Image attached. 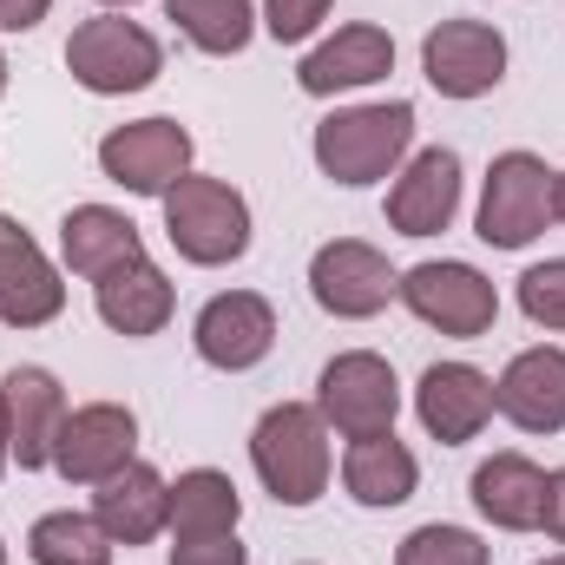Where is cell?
<instances>
[{
    "label": "cell",
    "instance_id": "cell-4",
    "mask_svg": "<svg viewBox=\"0 0 565 565\" xmlns=\"http://www.w3.org/2000/svg\"><path fill=\"white\" fill-rule=\"evenodd\" d=\"M66 66H73V79H79L86 93L119 99V93H145V86L164 73V46L145 33L139 20L99 13V20H79V26H73Z\"/></svg>",
    "mask_w": 565,
    "mask_h": 565
},
{
    "label": "cell",
    "instance_id": "cell-16",
    "mask_svg": "<svg viewBox=\"0 0 565 565\" xmlns=\"http://www.w3.org/2000/svg\"><path fill=\"white\" fill-rule=\"evenodd\" d=\"M93 520H99V533L113 546H151L171 526V487H164V473L145 467V460H126L113 480H99Z\"/></svg>",
    "mask_w": 565,
    "mask_h": 565
},
{
    "label": "cell",
    "instance_id": "cell-31",
    "mask_svg": "<svg viewBox=\"0 0 565 565\" xmlns=\"http://www.w3.org/2000/svg\"><path fill=\"white\" fill-rule=\"evenodd\" d=\"M53 0H0V33H33Z\"/></svg>",
    "mask_w": 565,
    "mask_h": 565
},
{
    "label": "cell",
    "instance_id": "cell-18",
    "mask_svg": "<svg viewBox=\"0 0 565 565\" xmlns=\"http://www.w3.org/2000/svg\"><path fill=\"white\" fill-rule=\"evenodd\" d=\"M493 408L520 434H559L565 427V349H520L507 375L493 382Z\"/></svg>",
    "mask_w": 565,
    "mask_h": 565
},
{
    "label": "cell",
    "instance_id": "cell-11",
    "mask_svg": "<svg viewBox=\"0 0 565 565\" xmlns=\"http://www.w3.org/2000/svg\"><path fill=\"white\" fill-rule=\"evenodd\" d=\"M191 342H198V355H204L211 369L244 375V369H257V362L277 349V309H270L257 289H224V296H211V302L198 309Z\"/></svg>",
    "mask_w": 565,
    "mask_h": 565
},
{
    "label": "cell",
    "instance_id": "cell-13",
    "mask_svg": "<svg viewBox=\"0 0 565 565\" xmlns=\"http://www.w3.org/2000/svg\"><path fill=\"white\" fill-rule=\"evenodd\" d=\"M60 309H66L60 270L46 264V250L13 217H0V322L7 329H46Z\"/></svg>",
    "mask_w": 565,
    "mask_h": 565
},
{
    "label": "cell",
    "instance_id": "cell-27",
    "mask_svg": "<svg viewBox=\"0 0 565 565\" xmlns=\"http://www.w3.org/2000/svg\"><path fill=\"white\" fill-rule=\"evenodd\" d=\"M395 565H493V553L467 526H415L395 546Z\"/></svg>",
    "mask_w": 565,
    "mask_h": 565
},
{
    "label": "cell",
    "instance_id": "cell-1",
    "mask_svg": "<svg viewBox=\"0 0 565 565\" xmlns=\"http://www.w3.org/2000/svg\"><path fill=\"white\" fill-rule=\"evenodd\" d=\"M250 467L277 507H316L329 487V422L309 402H277L250 434Z\"/></svg>",
    "mask_w": 565,
    "mask_h": 565
},
{
    "label": "cell",
    "instance_id": "cell-10",
    "mask_svg": "<svg viewBox=\"0 0 565 565\" xmlns=\"http://www.w3.org/2000/svg\"><path fill=\"white\" fill-rule=\"evenodd\" d=\"M395 289H402V277H395L388 257H382L375 244H362V237H335V244H322L316 264H309V296H316L329 316H342V322L382 316Z\"/></svg>",
    "mask_w": 565,
    "mask_h": 565
},
{
    "label": "cell",
    "instance_id": "cell-34",
    "mask_svg": "<svg viewBox=\"0 0 565 565\" xmlns=\"http://www.w3.org/2000/svg\"><path fill=\"white\" fill-rule=\"evenodd\" d=\"M553 217H559V224H565V171H559V178H553Z\"/></svg>",
    "mask_w": 565,
    "mask_h": 565
},
{
    "label": "cell",
    "instance_id": "cell-6",
    "mask_svg": "<svg viewBox=\"0 0 565 565\" xmlns=\"http://www.w3.org/2000/svg\"><path fill=\"white\" fill-rule=\"evenodd\" d=\"M316 415L335 427L342 440H362V434H388L395 415H402V382L382 355L369 349H349L322 369L316 382Z\"/></svg>",
    "mask_w": 565,
    "mask_h": 565
},
{
    "label": "cell",
    "instance_id": "cell-38",
    "mask_svg": "<svg viewBox=\"0 0 565 565\" xmlns=\"http://www.w3.org/2000/svg\"><path fill=\"white\" fill-rule=\"evenodd\" d=\"M0 565H7V546H0Z\"/></svg>",
    "mask_w": 565,
    "mask_h": 565
},
{
    "label": "cell",
    "instance_id": "cell-15",
    "mask_svg": "<svg viewBox=\"0 0 565 565\" xmlns=\"http://www.w3.org/2000/svg\"><path fill=\"white\" fill-rule=\"evenodd\" d=\"M0 408H7V440H13L20 473L53 467L60 422L73 415V408H66V388H60L46 369H7V375H0Z\"/></svg>",
    "mask_w": 565,
    "mask_h": 565
},
{
    "label": "cell",
    "instance_id": "cell-19",
    "mask_svg": "<svg viewBox=\"0 0 565 565\" xmlns=\"http://www.w3.org/2000/svg\"><path fill=\"white\" fill-rule=\"evenodd\" d=\"M388 66H395V40H388L382 26H342L335 40H322L316 53H302L296 86H302L309 99H329V93L388 79Z\"/></svg>",
    "mask_w": 565,
    "mask_h": 565
},
{
    "label": "cell",
    "instance_id": "cell-29",
    "mask_svg": "<svg viewBox=\"0 0 565 565\" xmlns=\"http://www.w3.org/2000/svg\"><path fill=\"white\" fill-rule=\"evenodd\" d=\"M329 7L335 0H264V26H270V40L296 46V40H309L329 20Z\"/></svg>",
    "mask_w": 565,
    "mask_h": 565
},
{
    "label": "cell",
    "instance_id": "cell-33",
    "mask_svg": "<svg viewBox=\"0 0 565 565\" xmlns=\"http://www.w3.org/2000/svg\"><path fill=\"white\" fill-rule=\"evenodd\" d=\"M7 460H13V440H7V408H0V473H7Z\"/></svg>",
    "mask_w": 565,
    "mask_h": 565
},
{
    "label": "cell",
    "instance_id": "cell-35",
    "mask_svg": "<svg viewBox=\"0 0 565 565\" xmlns=\"http://www.w3.org/2000/svg\"><path fill=\"white\" fill-rule=\"evenodd\" d=\"M0 93H7V53H0Z\"/></svg>",
    "mask_w": 565,
    "mask_h": 565
},
{
    "label": "cell",
    "instance_id": "cell-28",
    "mask_svg": "<svg viewBox=\"0 0 565 565\" xmlns=\"http://www.w3.org/2000/svg\"><path fill=\"white\" fill-rule=\"evenodd\" d=\"M520 309L540 329H565V257H546L520 277Z\"/></svg>",
    "mask_w": 565,
    "mask_h": 565
},
{
    "label": "cell",
    "instance_id": "cell-32",
    "mask_svg": "<svg viewBox=\"0 0 565 565\" xmlns=\"http://www.w3.org/2000/svg\"><path fill=\"white\" fill-rule=\"evenodd\" d=\"M540 526H546V540H559L565 546V467L559 473H546V513H540Z\"/></svg>",
    "mask_w": 565,
    "mask_h": 565
},
{
    "label": "cell",
    "instance_id": "cell-8",
    "mask_svg": "<svg viewBox=\"0 0 565 565\" xmlns=\"http://www.w3.org/2000/svg\"><path fill=\"white\" fill-rule=\"evenodd\" d=\"M422 73L440 99H480L507 79V40L487 20H440L422 40Z\"/></svg>",
    "mask_w": 565,
    "mask_h": 565
},
{
    "label": "cell",
    "instance_id": "cell-23",
    "mask_svg": "<svg viewBox=\"0 0 565 565\" xmlns=\"http://www.w3.org/2000/svg\"><path fill=\"white\" fill-rule=\"evenodd\" d=\"M415 480H422V467H415V454L395 440V427H388V434H362V440H349V454H342V487H349V500H362V507H402V500H415Z\"/></svg>",
    "mask_w": 565,
    "mask_h": 565
},
{
    "label": "cell",
    "instance_id": "cell-36",
    "mask_svg": "<svg viewBox=\"0 0 565 565\" xmlns=\"http://www.w3.org/2000/svg\"><path fill=\"white\" fill-rule=\"evenodd\" d=\"M106 7H139V0H106Z\"/></svg>",
    "mask_w": 565,
    "mask_h": 565
},
{
    "label": "cell",
    "instance_id": "cell-37",
    "mask_svg": "<svg viewBox=\"0 0 565 565\" xmlns=\"http://www.w3.org/2000/svg\"><path fill=\"white\" fill-rule=\"evenodd\" d=\"M540 565H565V553H559V559H540Z\"/></svg>",
    "mask_w": 565,
    "mask_h": 565
},
{
    "label": "cell",
    "instance_id": "cell-17",
    "mask_svg": "<svg viewBox=\"0 0 565 565\" xmlns=\"http://www.w3.org/2000/svg\"><path fill=\"white\" fill-rule=\"evenodd\" d=\"M415 415L440 447H460L493 422V382L473 362H434L415 388Z\"/></svg>",
    "mask_w": 565,
    "mask_h": 565
},
{
    "label": "cell",
    "instance_id": "cell-26",
    "mask_svg": "<svg viewBox=\"0 0 565 565\" xmlns=\"http://www.w3.org/2000/svg\"><path fill=\"white\" fill-rule=\"evenodd\" d=\"M33 565H113V540L93 513H40L26 533Z\"/></svg>",
    "mask_w": 565,
    "mask_h": 565
},
{
    "label": "cell",
    "instance_id": "cell-22",
    "mask_svg": "<svg viewBox=\"0 0 565 565\" xmlns=\"http://www.w3.org/2000/svg\"><path fill=\"white\" fill-rule=\"evenodd\" d=\"M99 289V322L113 329V335H158L164 322H171V282L164 270L151 264V257H132V264H119L113 277L93 282Z\"/></svg>",
    "mask_w": 565,
    "mask_h": 565
},
{
    "label": "cell",
    "instance_id": "cell-3",
    "mask_svg": "<svg viewBox=\"0 0 565 565\" xmlns=\"http://www.w3.org/2000/svg\"><path fill=\"white\" fill-rule=\"evenodd\" d=\"M164 237L184 264L198 270H217V264H237L250 250V204L224 184V178H178L164 191Z\"/></svg>",
    "mask_w": 565,
    "mask_h": 565
},
{
    "label": "cell",
    "instance_id": "cell-7",
    "mask_svg": "<svg viewBox=\"0 0 565 565\" xmlns=\"http://www.w3.org/2000/svg\"><path fill=\"white\" fill-rule=\"evenodd\" d=\"M395 296L422 316L427 329L460 335V342L487 335V329H493V316H500V289L480 277L473 264H415V270L402 277Z\"/></svg>",
    "mask_w": 565,
    "mask_h": 565
},
{
    "label": "cell",
    "instance_id": "cell-12",
    "mask_svg": "<svg viewBox=\"0 0 565 565\" xmlns=\"http://www.w3.org/2000/svg\"><path fill=\"white\" fill-rule=\"evenodd\" d=\"M132 447H139L132 408H119V402H86V408H73V415L60 422L53 467H60V480H73V487H99V480H113V473L132 460Z\"/></svg>",
    "mask_w": 565,
    "mask_h": 565
},
{
    "label": "cell",
    "instance_id": "cell-14",
    "mask_svg": "<svg viewBox=\"0 0 565 565\" xmlns=\"http://www.w3.org/2000/svg\"><path fill=\"white\" fill-rule=\"evenodd\" d=\"M460 211V158L447 145H427L402 164L395 191H388V231L402 237H440Z\"/></svg>",
    "mask_w": 565,
    "mask_h": 565
},
{
    "label": "cell",
    "instance_id": "cell-24",
    "mask_svg": "<svg viewBox=\"0 0 565 565\" xmlns=\"http://www.w3.org/2000/svg\"><path fill=\"white\" fill-rule=\"evenodd\" d=\"M237 513H244V500H237L231 473L191 467V473H178V487H171V526H164V533H171L178 546L224 540V533H237Z\"/></svg>",
    "mask_w": 565,
    "mask_h": 565
},
{
    "label": "cell",
    "instance_id": "cell-20",
    "mask_svg": "<svg viewBox=\"0 0 565 565\" xmlns=\"http://www.w3.org/2000/svg\"><path fill=\"white\" fill-rule=\"evenodd\" d=\"M60 250H66L73 277L99 282V277H113L119 264L145 257V237H139V224L126 211H113V204H73L66 224H60Z\"/></svg>",
    "mask_w": 565,
    "mask_h": 565
},
{
    "label": "cell",
    "instance_id": "cell-25",
    "mask_svg": "<svg viewBox=\"0 0 565 565\" xmlns=\"http://www.w3.org/2000/svg\"><path fill=\"white\" fill-rule=\"evenodd\" d=\"M164 13H171L178 33H184L198 53H211V60L244 53L250 33H257V7H250V0H164Z\"/></svg>",
    "mask_w": 565,
    "mask_h": 565
},
{
    "label": "cell",
    "instance_id": "cell-2",
    "mask_svg": "<svg viewBox=\"0 0 565 565\" xmlns=\"http://www.w3.org/2000/svg\"><path fill=\"white\" fill-rule=\"evenodd\" d=\"M415 145V106L388 99V106H349L329 113L316 126V164L335 184H382Z\"/></svg>",
    "mask_w": 565,
    "mask_h": 565
},
{
    "label": "cell",
    "instance_id": "cell-21",
    "mask_svg": "<svg viewBox=\"0 0 565 565\" xmlns=\"http://www.w3.org/2000/svg\"><path fill=\"white\" fill-rule=\"evenodd\" d=\"M473 507L507 526V533H540V513H546V473L526 460V454H493L473 467Z\"/></svg>",
    "mask_w": 565,
    "mask_h": 565
},
{
    "label": "cell",
    "instance_id": "cell-5",
    "mask_svg": "<svg viewBox=\"0 0 565 565\" xmlns=\"http://www.w3.org/2000/svg\"><path fill=\"white\" fill-rule=\"evenodd\" d=\"M553 178H559V171H546V158H533V151H500L493 171H487V191H480V217H473L480 244H493V250H526V244L553 224Z\"/></svg>",
    "mask_w": 565,
    "mask_h": 565
},
{
    "label": "cell",
    "instance_id": "cell-9",
    "mask_svg": "<svg viewBox=\"0 0 565 565\" xmlns=\"http://www.w3.org/2000/svg\"><path fill=\"white\" fill-rule=\"evenodd\" d=\"M99 171L113 184H126L132 198H164L184 171H191V132L178 119H139V126H113L99 139Z\"/></svg>",
    "mask_w": 565,
    "mask_h": 565
},
{
    "label": "cell",
    "instance_id": "cell-30",
    "mask_svg": "<svg viewBox=\"0 0 565 565\" xmlns=\"http://www.w3.org/2000/svg\"><path fill=\"white\" fill-rule=\"evenodd\" d=\"M171 565H250V553L237 546V533H224V540H198V546H178Z\"/></svg>",
    "mask_w": 565,
    "mask_h": 565
}]
</instances>
